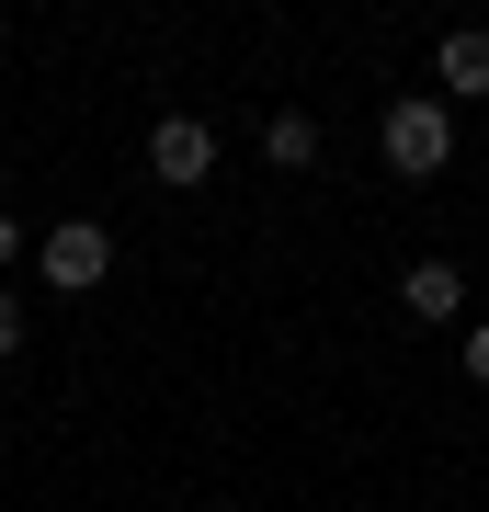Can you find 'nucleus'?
I'll list each match as a JSON object with an SVG mask.
<instances>
[{
    "mask_svg": "<svg viewBox=\"0 0 489 512\" xmlns=\"http://www.w3.org/2000/svg\"><path fill=\"white\" fill-rule=\"evenodd\" d=\"M399 308L410 319H455V308H467V274H455V262H410V274H399Z\"/></svg>",
    "mask_w": 489,
    "mask_h": 512,
    "instance_id": "20e7f679",
    "label": "nucleus"
},
{
    "mask_svg": "<svg viewBox=\"0 0 489 512\" xmlns=\"http://www.w3.org/2000/svg\"><path fill=\"white\" fill-rule=\"evenodd\" d=\"M35 262H46V285H69V296H91V285L114 274V239L91 228V217H69V228H46V251H35Z\"/></svg>",
    "mask_w": 489,
    "mask_h": 512,
    "instance_id": "f03ea898",
    "label": "nucleus"
},
{
    "mask_svg": "<svg viewBox=\"0 0 489 512\" xmlns=\"http://www.w3.org/2000/svg\"><path fill=\"white\" fill-rule=\"evenodd\" d=\"M433 80H444L455 103H467V92H489V35H478V23H467V35H444V46H433Z\"/></svg>",
    "mask_w": 489,
    "mask_h": 512,
    "instance_id": "39448f33",
    "label": "nucleus"
},
{
    "mask_svg": "<svg viewBox=\"0 0 489 512\" xmlns=\"http://www.w3.org/2000/svg\"><path fill=\"white\" fill-rule=\"evenodd\" d=\"M262 160L273 171H308L319 160V126H308V114H273V126H262Z\"/></svg>",
    "mask_w": 489,
    "mask_h": 512,
    "instance_id": "423d86ee",
    "label": "nucleus"
},
{
    "mask_svg": "<svg viewBox=\"0 0 489 512\" xmlns=\"http://www.w3.org/2000/svg\"><path fill=\"white\" fill-rule=\"evenodd\" d=\"M467 376H478V387H489V319H478V330H467Z\"/></svg>",
    "mask_w": 489,
    "mask_h": 512,
    "instance_id": "6e6552de",
    "label": "nucleus"
},
{
    "mask_svg": "<svg viewBox=\"0 0 489 512\" xmlns=\"http://www.w3.org/2000/svg\"><path fill=\"white\" fill-rule=\"evenodd\" d=\"M12 251H23V228H12V217H0V262H12Z\"/></svg>",
    "mask_w": 489,
    "mask_h": 512,
    "instance_id": "1a4fd4ad",
    "label": "nucleus"
},
{
    "mask_svg": "<svg viewBox=\"0 0 489 512\" xmlns=\"http://www.w3.org/2000/svg\"><path fill=\"white\" fill-rule=\"evenodd\" d=\"M148 171H160V183H205V171H217V126L160 114V126H148Z\"/></svg>",
    "mask_w": 489,
    "mask_h": 512,
    "instance_id": "7ed1b4c3",
    "label": "nucleus"
},
{
    "mask_svg": "<svg viewBox=\"0 0 489 512\" xmlns=\"http://www.w3.org/2000/svg\"><path fill=\"white\" fill-rule=\"evenodd\" d=\"M12 353H23V308L0 296V365H12Z\"/></svg>",
    "mask_w": 489,
    "mask_h": 512,
    "instance_id": "0eeeda50",
    "label": "nucleus"
},
{
    "mask_svg": "<svg viewBox=\"0 0 489 512\" xmlns=\"http://www.w3.org/2000/svg\"><path fill=\"white\" fill-rule=\"evenodd\" d=\"M387 171H399V183H444V160H455V114L433 103V92H421V103H399V114H387Z\"/></svg>",
    "mask_w": 489,
    "mask_h": 512,
    "instance_id": "f257e3e1",
    "label": "nucleus"
}]
</instances>
